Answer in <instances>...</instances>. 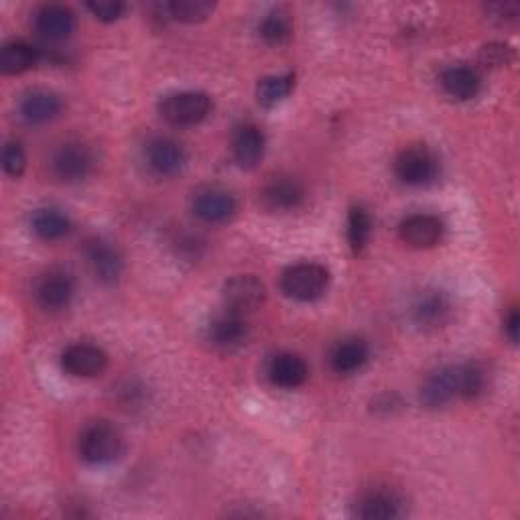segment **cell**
<instances>
[{
	"label": "cell",
	"instance_id": "obj_1",
	"mask_svg": "<svg viewBox=\"0 0 520 520\" xmlns=\"http://www.w3.org/2000/svg\"><path fill=\"white\" fill-rule=\"evenodd\" d=\"M124 451V437L110 421L88 423L78 437V453L86 464L106 466L116 462Z\"/></svg>",
	"mask_w": 520,
	"mask_h": 520
},
{
	"label": "cell",
	"instance_id": "obj_32",
	"mask_svg": "<svg viewBox=\"0 0 520 520\" xmlns=\"http://www.w3.org/2000/svg\"><path fill=\"white\" fill-rule=\"evenodd\" d=\"M86 7L102 23H114L126 11V7L122 3H118V0H94V3H88Z\"/></svg>",
	"mask_w": 520,
	"mask_h": 520
},
{
	"label": "cell",
	"instance_id": "obj_34",
	"mask_svg": "<svg viewBox=\"0 0 520 520\" xmlns=\"http://www.w3.org/2000/svg\"><path fill=\"white\" fill-rule=\"evenodd\" d=\"M518 5L516 3H496V5H490L488 7V15L490 19L498 21V23H510V21H516L518 17Z\"/></svg>",
	"mask_w": 520,
	"mask_h": 520
},
{
	"label": "cell",
	"instance_id": "obj_28",
	"mask_svg": "<svg viewBox=\"0 0 520 520\" xmlns=\"http://www.w3.org/2000/svg\"><path fill=\"white\" fill-rule=\"evenodd\" d=\"M216 5L210 0H173L167 5V13L185 25H195L206 21L214 13Z\"/></svg>",
	"mask_w": 520,
	"mask_h": 520
},
{
	"label": "cell",
	"instance_id": "obj_8",
	"mask_svg": "<svg viewBox=\"0 0 520 520\" xmlns=\"http://www.w3.org/2000/svg\"><path fill=\"white\" fill-rule=\"evenodd\" d=\"M193 212L206 224H224L234 218L236 198L222 187H202L193 195Z\"/></svg>",
	"mask_w": 520,
	"mask_h": 520
},
{
	"label": "cell",
	"instance_id": "obj_23",
	"mask_svg": "<svg viewBox=\"0 0 520 520\" xmlns=\"http://www.w3.org/2000/svg\"><path fill=\"white\" fill-rule=\"evenodd\" d=\"M39 61V51L27 41H11L0 53V70L7 76H19L33 70Z\"/></svg>",
	"mask_w": 520,
	"mask_h": 520
},
{
	"label": "cell",
	"instance_id": "obj_27",
	"mask_svg": "<svg viewBox=\"0 0 520 520\" xmlns=\"http://www.w3.org/2000/svg\"><path fill=\"white\" fill-rule=\"evenodd\" d=\"M295 88V74H279V76H269L258 82L256 88V98L258 102L273 108L277 104H281L283 100L289 98V94Z\"/></svg>",
	"mask_w": 520,
	"mask_h": 520
},
{
	"label": "cell",
	"instance_id": "obj_24",
	"mask_svg": "<svg viewBox=\"0 0 520 520\" xmlns=\"http://www.w3.org/2000/svg\"><path fill=\"white\" fill-rule=\"evenodd\" d=\"M368 362V346L362 340H344L330 354V366L336 374H354Z\"/></svg>",
	"mask_w": 520,
	"mask_h": 520
},
{
	"label": "cell",
	"instance_id": "obj_4",
	"mask_svg": "<svg viewBox=\"0 0 520 520\" xmlns=\"http://www.w3.org/2000/svg\"><path fill=\"white\" fill-rule=\"evenodd\" d=\"M395 175L409 187H425L437 179L439 161L435 153L423 145L407 147L395 159Z\"/></svg>",
	"mask_w": 520,
	"mask_h": 520
},
{
	"label": "cell",
	"instance_id": "obj_33",
	"mask_svg": "<svg viewBox=\"0 0 520 520\" xmlns=\"http://www.w3.org/2000/svg\"><path fill=\"white\" fill-rule=\"evenodd\" d=\"M510 59H512V51L502 43H492L482 49V61L486 65H492V68H502V65H506Z\"/></svg>",
	"mask_w": 520,
	"mask_h": 520
},
{
	"label": "cell",
	"instance_id": "obj_22",
	"mask_svg": "<svg viewBox=\"0 0 520 520\" xmlns=\"http://www.w3.org/2000/svg\"><path fill=\"white\" fill-rule=\"evenodd\" d=\"M269 378L275 386L293 390L305 384L309 378L307 362L295 352H281L269 364Z\"/></svg>",
	"mask_w": 520,
	"mask_h": 520
},
{
	"label": "cell",
	"instance_id": "obj_10",
	"mask_svg": "<svg viewBox=\"0 0 520 520\" xmlns=\"http://www.w3.org/2000/svg\"><path fill=\"white\" fill-rule=\"evenodd\" d=\"M94 165L92 153L82 143H65L61 145L51 159L53 175L65 183H76L90 175Z\"/></svg>",
	"mask_w": 520,
	"mask_h": 520
},
{
	"label": "cell",
	"instance_id": "obj_6",
	"mask_svg": "<svg viewBox=\"0 0 520 520\" xmlns=\"http://www.w3.org/2000/svg\"><path fill=\"white\" fill-rule=\"evenodd\" d=\"M405 498L390 488H372L360 494L354 514L364 520H393L405 514Z\"/></svg>",
	"mask_w": 520,
	"mask_h": 520
},
{
	"label": "cell",
	"instance_id": "obj_31",
	"mask_svg": "<svg viewBox=\"0 0 520 520\" xmlns=\"http://www.w3.org/2000/svg\"><path fill=\"white\" fill-rule=\"evenodd\" d=\"M3 167H5V173L11 175V177H21L25 167H27V157H25V151L19 143L11 141L5 145L3 149Z\"/></svg>",
	"mask_w": 520,
	"mask_h": 520
},
{
	"label": "cell",
	"instance_id": "obj_15",
	"mask_svg": "<svg viewBox=\"0 0 520 520\" xmlns=\"http://www.w3.org/2000/svg\"><path fill=\"white\" fill-rule=\"evenodd\" d=\"M147 163L161 177H173L187 165V153L183 145L171 137H157L147 145Z\"/></svg>",
	"mask_w": 520,
	"mask_h": 520
},
{
	"label": "cell",
	"instance_id": "obj_17",
	"mask_svg": "<svg viewBox=\"0 0 520 520\" xmlns=\"http://www.w3.org/2000/svg\"><path fill=\"white\" fill-rule=\"evenodd\" d=\"M37 301L47 311H61L70 307L74 295H76V283L72 275L63 271H51L47 273L39 285H37Z\"/></svg>",
	"mask_w": 520,
	"mask_h": 520
},
{
	"label": "cell",
	"instance_id": "obj_30",
	"mask_svg": "<svg viewBox=\"0 0 520 520\" xmlns=\"http://www.w3.org/2000/svg\"><path fill=\"white\" fill-rule=\"evenodd\" d=\"M372 234V220L364 208H352L348 214V242L354 252H362Z\"/></svg>",
	"mask_w": 520,
	"mask_h": 520
},
{
	"label": "cell",
	"instance_id": "obj_5",
	"mask_svg": "<svg viewBox=\"0 0 520 520\" xmlns=\"http://www.w3.org/2000/svg\"><path fill=\"white\" fill-rule=\"evenodd\" d=\"M451 301L439 289H425L417 293L411 303V319L417 328L425 332H435L451 319Z\"/></svg>",
	"mask_w": 520,
	"mask_h": 520
},
{
	"label": "cell",
	"instance_id": "obj_9",
	"mask_svg": "<svg viewBox=\"0 0 520 520\" xmlns=\"http://www.w3.org/2000/svg\"><path fill=\"white\" fill-rule=\"evenodd\" d=\"M84 254H86L92 275L100 283L112 285L122 277L124 260H122L120 250L112 242H108L104 238H90L84 246Z\"/></svg>",
	"mask_w": 520,
	"mask_h": 520
},
{
	"label": "cell",
	"instance_id": "obj_25",
	"mask_svg": "<svg viewBox=\"0 0 520 520\" xmlns=\"http://www.w3.org/2000/svg\"><path fill=\"white\" fill-rule=\"evenodd\" d=\"M31 228L37 238H41L45 242H55V240H61L63 236H68L72 222L57 208H41L33 214Z\"/></svg>",
	"mask_w": 520,
	"mask_h": 520
},
{
	"label": "cell",
	"instance_id": "obj_21",
	"mask_svg": "<svg viewBox=\"0 0 520 520\" xmlns=\"http://www.w3.org/2000/svg\"><path fill=\"white\" fill-rule=\"evenodd\" d=\"M441 88L449 98L468 102L480 94L482 78L470 65H451L441 74Z\"/></svg>",
	"mask_w": 520,
	"mask_h": 520
},
{
	"label": "cell",
	"instance_id": "obj_19",
	"mask_svg": "<svg viewBox=\"0 0 520 520\" xmlns=\"http://www.w3.org/2000/svg\"><path fill=\"white\" fill-rule=\"evenodd\" d=\"M458 399V390H455V374L453 366H443L431 372L421 388H419V401L427 409H439Z\"/></svg>",
	"mask_w": 520,
	"mask_h": 520
},
{
	"label": "cell",
	"instance_id": "obj_12",
	"mask_svg": "<svg viewBox=\"0 0 520 520\" xmlns=\"http://www.w3.org/2000/svg\"><path fill=\"white\" fill-rule=\"evenodd\" d=\"M108 366V354L96 344H72L61 354V368L76 378H94Z\"/></svg>",
	"mask_w": 520,
	"mask_h": 520
},
{
	"label": "cell",
	"instance_id": "obj_14",
	"mask_svg": "<svg viewBox=\"0 0 520 520\" xmlns=\"http://www.w3.org/2000/svg\"><path fill=\"white\" fill-rule=\"evenodd\" d=\"M445 224L435 214H411L399 224V236L411 248H431L441 242Z\"/></svg>",
	"mask_w": 520,
	"mask_h": 520
},
{
	"label": "cell",
	"instance_id": "obj_2",
	"mask_svg": "<svg viewBox=\"0 0 520 520\" xmlns=\"http://www.w3.org/2000/svg\"><path fill=\"white\" fill-rule=\"evenodd\" d=\"M212 98L200 90H183L167 94L159 104L161 118L177 128H187L204 122L212 114Z\"/></svg>",
	"mask_w": 520,
	"mask_h": 520
},
{
	"label": "cell",
	"instance_id": "obj_16",
	"mask_svg": "<svg viewBox=\"0 0 520 520\" xmlns=\"http://www.w3.org/2000/svg\"><path fill=\"white\" fill-rule=\"evenodd\" d=\"M35 29L47 41H65L76 31V15L65 5H43L33 17Z\"/></svg>",
	"mask_w": 520,
	"mask_h": 520
},
{
	"label": "cell",
	"instance_id": "obj_20",
	"mask_svg": "<svg viewBox=\"0 0 520 520\" xmlns=\"http://www.w3.org/2000/svg\"><path fill=\"white\" fill-rule=\"evenodd\" d=\"M63 102L55 92L49 90H31L21 98L19 114L27 124L39 126L55 120L61 114Z\"/></svg>",
	"mask_w": 520,
	"mask_h": 520
},
{
	"label": "cell",
	"instance_id": "obj_29",
	"mask_svg": "<svg viewBox=\"0 0 520 520\" xmlns=\"http://www.w3.org/2000/svg\"><path fill=\"white\" fill-rule=\"evenodd\" d=\"M258 33H260V37L265 39V43L281 45V43H285L291 37L293 25H291V19H289V15L285 11L275 9L269 15H265L263 21H260Z\"/></svg>",
	"mask_w": 520,
	"mask_h": 520
},
{
	"label": "cell",
	"instance_id": "obj_18",
	"mask_svg": "<svg viewBox=\"0 0 520 520\" xmlns=\"http://www.w3.org/2000/svg\"><path fill=\"white\" fill-rule=\"evenodd\" d=\"M267 141L263 130L254 124H242L232 137V155L238 167L254 169L265 157Z\"/></svg>",
	"mask_w": 520,
	"mask_h": 520
},
{
	"label": "cell",
	"instance_id": "obj_7",
	"mask_svg": "<svg viewBox=\"0 0 520 520\" xmlns=\"http://www.w3.org/2000/svg\"><path fill=\"white\" fill-rule=\"evenodd\" d=\"M222 297H224L226 309L244 315L265 303L267 287L254 275H238L224 283Z\"/></svg>",
	"mask_w": 520,
	"mask_h": 520
},
{
	"label": "cell",
	"instance_id": "obj_11",
	"mask_svg": "<svg viewBox=\"0 0 520 520\" xmlns=\"http://www.w3.org/2000/svg\"><path fill=\"white\" fill-rule=\"evenodd\" d=\"M260 198L273 212H291L303 204L305 187L291 175H273L260 189Z\"/></svg>",
	"mask_w": 520,
	"mask_h": 520
},
{
	"label": "cell",
	"instance_id": "obj_3",
	"mask_svg": "<svg viewBox=\"0 0 520 520\" xmlns=\"http://www.w3.org/2000/svg\"><path fill=\"white\" fill-rule=\"evenodd\" d=\"M330 287V271L319 263H297L281 275V289L289 299L311 303Z\"/></svg>",
	"mask_w": 520,
	"mask_h": 520
},
{
	"label": "cell",
	"instance_id": "obj_26",
	"mask_svg": "<svg viewBox=\"0 0 520 520\" xmlns=\"http://www.w3.org/2000/svg\"><path fill=\"white\" fill-rule=\"evenodd\" d=\"M455 374V390H458V399H478L486 388V372L476 362L453 364Z\"/></svg>",
	"mask_w": 520,
	"mask_h": 520
},
{
	"label": "cell",
	"instance_id": "obj_35",
	"mask_svg": "<svg viewBox=\"0 0 520 520\" xmlns=\"http://www.w3.org/2000/svg\"><path fill=\"white\" fill-rule=\"evenodd\" d=\"M518 328H520V315H518V309L512 307L504 319V332L512 344L518 342Z\"/></svg>",
	"mask_w": 520,
	"mask_h": 520
},
{
	"label": "cell",
	"instance_id": "obj_13",
	"mask_svg": "<svg viewBox=\"0 0 520 520\" xmlns=\"http://www.w3.org/2000/svg\"><path fill=\"white\" fill-rule=\"evenodd\" d=\"M246 338H248V323L244 315L234 313L230 309L216 315L208 325V340L218 350L224 352L238 350L240 346H244Z\"/></svg>",
	"mask_w": 520,
	"mask_h": 520
}]
</instances>
